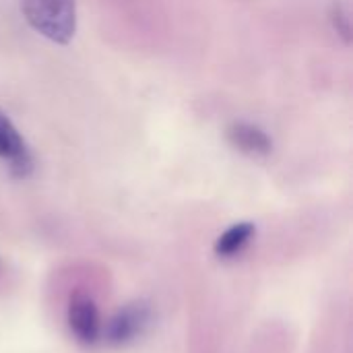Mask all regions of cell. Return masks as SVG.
I'll use <instances>...</instances> for the list:
<instances>
[{
  "label": "cell",
  "mask_w": 353,
  "mask_h": 353,
  "mask_svg": "<svg viewBox=\"0 0 353 353\" xmlns=\"http://www.w3.org/2000/svg\"><path fill=\"white\" fill-rule=\"evenodd\" d=\"M254 236V225L244 221V223H236L232 225L215 244V252L219 256H234L236 252H240L248 242L250 238Z\"/></svg>",
  "instance_id": "8992f818"
},
{
  "label": "cell",
  "mask_w": 353,
  "mask_h": 353,
  "mask_svg": "<svg viewBox=\"0 0 353 353\" xmlns=\"http://www.w3.org/2000/svg\"><path fill=\"white\" fill-rule=\"evenodd\" d=\"M147 321H149V306H145L143 302L128 304L112 321L110 331H108V337H110L112 343L132 341L147 327Z\"/></svg>",
  "instance_id": "277c9868"
},
{
  "label": "cell",
  "mask_w": 353,
  "mask_h": 353,
  "mask_svg": "<svg viewBox=\"0 0 353 353\" xmlns=\"http://www.w3.org/2000/svg\"><path fill=\"white\" fill-rule=\"evenodd\" d=\"M0 157L8 161L10 172L19 178L29 176L33 170V159L23 137L2 112H0Z\"/></svg>",
  "instance_id": "7a4b0ae2"
},
{
  "label": "cell",
  "mask_w": 353,
  "mask_h": 353,
  "mask_svg": "<svg viewBox=\"0 0 353 353\" xmlns=\"http://www.w3.org/2000/svg\"><path fill=\"white\" fill-rule=\"evenodd\" d=\"M25 21L43 37L56 43H68L77 31L74 0H21Z\"/></svg>",
  "instance_id": "6da1fadb"
},
{
  "label": "cell",
  "mask_w": 353,
  "mask_h": 353,
  "mask_svg": "<svg viewBox=\"0 0 353 353\" xmlns=\"http://www.w3.org/2000/svg\"><path fill=\"white\" fill-rule=\"evenodd\" d=\"M68 325L79 341L89 343V345L95 343L101 331V321H99L95 302L85 296L72 298L68 306Z\"/></svg>",
  "instance_id": "3957f363"
},
{
  "label": "cell",
  "mask_w": 353,
  "mask_h": 353,
  "mask_svg": "<svg viewBox=\"0 0 353 353\" xmlns=\"http://www.w3.org/2000/svg\"><path fill=\"white\" fill-rule=\"evenodd\" d=\"M333 23H335L337 33H341V37L350 43V39H352V17H350V4L345 0L335 4V8H333Z\"/></svg>",
  "instance_id": "52a82bcc"
},
{
  "label": "cell",
  "mask_w": 353,
  "mask_h": 353,
  "mask_svg": "<svg viewBox=\"0 0 353 353\" xmlns=\"http://www.w3.org/2000/svg\"><path fill=\"white\" fill-rule=\"evenodd\" d=\"M228 141L242 153L246 155H252V157H259V155H267L271 153V139L269 134L250 124V122H236L228 128Z\"/></svg>",
  "instance_id": "5b68a950"
}]
</instances>
